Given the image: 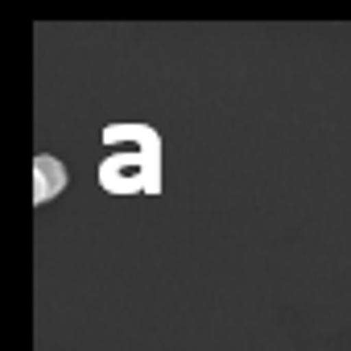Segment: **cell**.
<instances>
[{
  "label": "cell",
  "mask_w": 351,
  "mask_h": 351,
  "mask_svg": "<svg viewBox=\"0 0 351 351\" xmlns=\"http://www.w3.org/2000/svg\"><path fill=\"white\" fill-rule=\"evenodd\" d=\"M66 182H71V173H66V165L54 153H38L34 157V203L38 207H46L50 199H58L66 191Z\"/></svg>",
  "instance_id": "7a4b0ae2"
},
{
  "label": "cell",
  "mask_w": 351,
  "mask_h": 351,
  "mask_svg": "<svg viewBox=\"0 0 351 351\" xmlns=\"http://www.w3.org/2000/svg\"><path fill=\"white\" fill-rule=\"evenodd\" d=\"M99 186L108 195H161V136L145 124L104 128Z\"/></svg>",
  "instance_id": "6da1fadb"
}]
</instances>
